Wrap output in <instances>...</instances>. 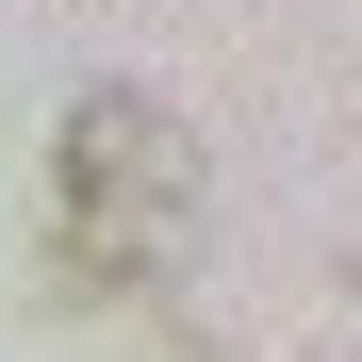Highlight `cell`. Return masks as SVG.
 <instances>
[{
  "instance_id": "6da1fadb",
  "label": "cell",
  "mask_w": 362,
  "mask_h": 362,
  "mask_svg": "<svg viewBox=\"0 0 362 362\" xmlns=\"http://www.w3.org/2000/svg\"><path fill=\"white\" fill-rule=\"evenodd\" d=\"M49 214H66V280L83 296L181 280V247H198V132H181L165 99H132V83L66 99V132H49Z\"/></svg>"
}]
</instances>
